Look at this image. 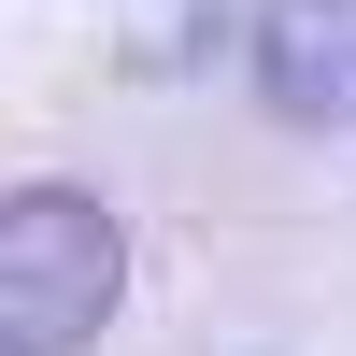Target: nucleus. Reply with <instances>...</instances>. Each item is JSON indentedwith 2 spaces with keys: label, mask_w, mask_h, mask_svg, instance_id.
<instances>
[{
  "label": "nucleus",
  "mask_w": 356,
  "mask_h": 356,
  "mask_svg": "<svg viewBox=\"0 0 356 356\" xmlns=\"http://www.w3.org/2000/svg\"><path fill=\"white\" fill-rule=\"evenodd\" d=\"M129 300V228L86 186H15L0 200V356H86Z\"/></svg>",
  "instance_id": "f257e3e1"
},
{
  "label": "nucleus",
  "mask_w": 356,
  "mask_h": 356,
  "mask_svg": "<svg viewBox=\"0 0 356 356\" xmlns=\"http://www.w3.org/2000/svg\"><path fill=\"white\" fill-rule=\"evenodd\" d=\"M257 100L285 129H356V0H257Z\"/></svg>",
  "instance_id": "f03ea898"
}]
</instances>
